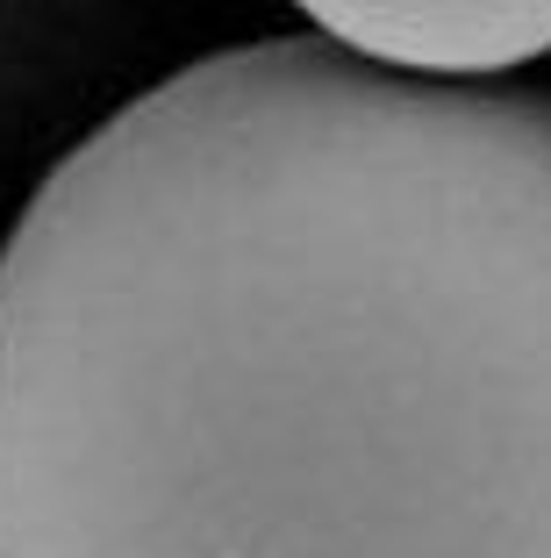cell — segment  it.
Returning <instances> with one entry per match:
<instances>
[{
  "label": "cell",
  "instance_id": "obj_1",
  "mask_svg": "<svg viewBox=\"0 0 551 558\" xmlns=\"http://www.w3.org/2000/svg\"><path fill=\"white\" fill-rule=\"evenodd\" d=\"M0 558H551V94L259 36L0 236Z\"/></svg>",
  "mask_w": 551,
  "mask_h": 558
},
{
  "label": "cell",
  "instance_id": "obj_2",
  "mask_svg": "<svg viewBox=\"0 0 551 558\" xmlns=\"http://www.w3.org/2000/svg\"><path fill=\"white\" fill-rule=\"evenodd\" d=\"M330 44L430 80H494L551 50V0H294Z\"/></svg>",
  "mask_w": 551,
  "mask_h": 558
}]
</instances>
